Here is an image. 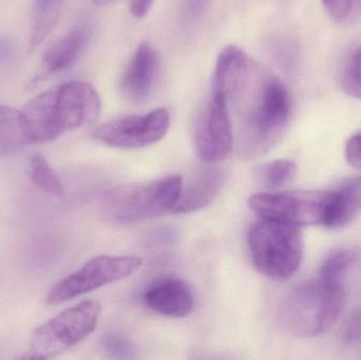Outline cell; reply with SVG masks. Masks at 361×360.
I'll use <instances>...</instances> for the list:
<instances>
[{
	"instance_id": "cell-1",
	"label": "cell",
	"mask_w": 361,
	"mask_h": 360,
	"mask_svg": "<svg viewBox=\"0 0 361 360\" xmlns=\"http://www.w3.org/2000/svg\"><path fill=\"white\" fill-rule=\"evenodd\" d=\"M228 106L239 111L238 154L246 160L271 151L286 133L292 116L286 85L257 61L245 86Z\"/></svg>"
},
{
	"instance_id": "cell-2",
	"label": "cell",
	"mask_w": 361,
	"mask_h": 360,
	"mask_svg": "<svg viewBox=\"0 0 361 360\" xmlns=\"http://www.w3.org/2000/svg\"><path fill=\"white\" fill-rule=\"evenodd\" d=\"M101 108L99 93L84 80H69L44 91L21 110L30 144L48 143L68 131L93 124Z\"/></svg>"
},
{
	"instance_id": "cell-3",
	"label": "cell",
	"mask_w": 361,
	"mask_h": 360,
	"mask_svg": "<svg viewBox=\"0 0 361 360\" xmlns=\"http://www.w3.org/2000/svg\"><path fill=\"white\" fill-rule=\"evenodd\" d=\"M345 287L322 279L305 281L293 287L279 309L286 331L300 337H315L328 331L343 312Z\"/></svg>"
},
{
	"instance_id": "cell-4",
	"label": "cell",
	"mask_w": 361,
	"mask_h": 360,
	"mask_svg": "<svg viewBox=\"0 0 361 360\" xmlns=\"http://www.w3.org/2000/svg\"><path fill=\"white\" fill-rule=\"evenodd\" d=\"M180 175H169L150 183L125 184L107 192L102 215L118 224L135 223L173 213L183 190Z\"/></svg>"
},
{
	"instance_id": "cell-5",
	"label": "cell",
	"mask_w": 361,
	"mask_h": 360,
	"mask_svg": "<svg viewBox=\"0 0 361 360\" xmlns=\"http://www.w3.org/2000/svg\"><path fill=\"white\" fill-rule=\"evenodd\" d=\"M248 247L255 268L271 280H288L302 263L305 243L298 226L261 218L250 228Z\"/></svg>"
},
{
	"instance_id": "cell-6",
	"label": "cell",
	"mask_w": 361,
	"mask_h": 360,
	"mask_svg": "<svg viewBox=\"0 0 361 360\" xmlns=\"http://www.w3.org/2000/svg\"><path fill=\"white\" fill-rule=\"evenodd\" d=\"M101 313L99 302L86 300L47 321L32 334L30 359H54L84 342L97 329Z\"/></svg>"
},
{
	"instance_id": "cell-7",
	"label": "cell",
	"mask_w": 361,
	"mask_h": 360,
	"mask_svg": "<svg viewBox=\"0 0 361 360\" xmlns=\"http://www.w3.org/2000/svg\"><path fill=\"white\" fill-rule=\"evenodd\" d=\"M332 192H261L248 200L250 209L262 219L290 225H324Z\"/></svg>"
},
{
	"instance_id": "cell-8",
	"label": "cell",
	"mask_w": 361,
	"mask_h": 360,
	"mask_svg": "<svg viewBox=\"0 0 361 360\" xmlns=\"http://www.w3.org/2000/svg\"><path fill=\"white\" fill-rule=\"evenodd\" d=\"M142 263L143 261L137 256H97L56 283L49 292L47 304H61L128 278L140 270Z\"/></svg>"
},
{
	"instance_id": "cell-9",
	"label": "cell",
	"mask_w": 361,
	"mask_h": 360,
	"mask_svg": "<svg viewBox=\"0 0 361 360\" xmlns=\"http://www.w3.org/2000/svg\"><path fill=\"white\" fill-rule=\"evenodd\" d=\"M171 114L158 108L142 116L116 118L95 129L93 137L109 147L137 149L158 143L169 132Z\"/></svg>"
},
{
	"instance_id": "cell-10",
	"label": "cell",
	"mask_w": 361,
	"mask_h": 360,
	"mask_svg": "<svg viewBox=\"0 0 361 360\" xmlns=\"http://www.w3.org/2000/svg\"><path fill=\"white\" fill-rule=\"evenodd\" d=\"M193 139L197 156L204 163H219L231 154L233 123L224 99L210 93L209 99L197 116Z\"/></svg>"
},
{
	"instance_id": "cell-11",
	"label": "cell",
	"mask_w": 361,
	"mask_h": 360,
	"mask_svg": "<svg viewBox=\"0 0 361 360\" xmlns=\"http://www.w3.org/2000/svg\"><path fill=\"white\" fill-rule=\"evenodd\" d=\"M159 55L152 44L137 46L121 77L120 92L127 101L142 104L152 94L159 71Z\"/></svg>"
},
{
	"instance_id": "cell-12",
	"label": "cell",
	"mask_w": 361,
	"mask_h": 360,
	"mask_svg": "<svg viewBox=\"0 0 361 360\" xmlns=\"http://www.w3.org/2000/svg\"><path fill=\"white\" fill-rule=\"evenodd\" d=\"M146 306L159 314L171 318L188 316L195 308V295L187 281L162 278L152 283L144 293Z\"/></svg>"
},
{
	"instance_id": "cell-13",
	"label": "cell",
	"mask_w": 361,
	"mask_h": 360,
	"mask_svg": "<svg viewBox=\"0 0 361 360\" xmlns=\"http://www.w3.org/2000/svg\"><path fill=\"white\" fill-rule=\"evenodd\" d=\"M195 171L187 186H183L179 202L173 213H195L208 206L216 199L225 181V171L218 163H205Z\"/></svg>"
},
{
	"instance_id": "cell-14",
	"label": "cell",
	"mask_w": 361,
	"mask_h": 360,
	"mask_svg": "<svg viewBox=\"0 0 361 360\" xmlns=\"http://www.w3.org/2000/svg\"><path fill=\"white\" fill-rule=\"evenodd\" d=\"M89 37V27L80 25L51 44L42 59L44 73L54 74L69 68L84 50Z\"/></svg>"
},
{
	"instance_id": "cell-15",
	"label": "cell",
	"mask_w": 361,
	"mask_h": 360,
	"mask_svg": "<svg viewBox=\"0 0 361 360\" xmlns=\"http://www.w3.org/2000/svg\"><path fill=\"white\" fill-rule=\"evenodd\" d=\"M361 213V177L355 178L332 192L324 225L341 228L351 223Z\"/></svg>"
},
{
	"instance_id": "cell-16",
	"label": "cell",
	"mask_w": 361,
	"mask_h": 360,
	"mask_svg": "<svg viewBox=\"0 0 361 360\" xmlns=\"http://www.w3.org/2000/svg\"><path fill=\"white\" fill-rule=\"evenodd\" d=\"M27 144L29 135L23 111L10 106H0V158Z\"/></svg>"
},
{
	"instance_id": "cell-17",
	"label": "cell",
	"mask_w": 361,
	"mask_h": 360,
	"mask_svg": "<svg viewBox=\"0 0 361 360\" xmlns=\"http://www.w3.org/2000/svg\"><path fill=\"white\" fill-rule=\"evenodd\" d=\"M65 0H34L29 52L35 51L56 27Z\"/></svg>"
},
{
	"instance_id": "cell-18",
	"label": "cell",
	"mask_w": 361,
	"mask_h": 360,
	"mask_svg": "<svg viewBox=\"0 0 361 360\" xmlns=\"http://www.w3.org/2000/svg\"><path fill=\"white\" fill-rule=\"evenodd\" d=\"M360 249H341L331 255L320 270L319 279L330 285L343 287L345 278L360 263Z\"/></svg>"
},
{
	"instance_id": "cell-19",
	"label": "cell",
	"mask_w": 361,
	"mask_h": 360,
	"mask_svg": "<svg viewBox=\"0 0 361 360\" xmlns=\"http://www.w3.org/2000/svg\"><path fill=\"white\" fill-rule=\"evenodd\" d=\"M259 185L274 190L283 187L296 175V164L290 160H276L258 165L252 171Z\"/></svg>"
},
{
	"instance_id": "cell-20",
	"label": "cell",
	"mask_w": 361,
	"mask_h": 360,
	"mask_svg": "<svg viewBox=\"0 0 361 360\" xmlns=\"http://www.w3.org/2000/svg\"><path fill=\"white\" fill-rule=\"evenodd\" d=\"M27 173L31 181L47 194L57 198L65 194L63 183L42 154H35L30 158Z\"/></svg>"
},
{
	"instance_id": "cell-21",
	"label": "cell",
	"mask_w": 361,
	"mask_h": 360,
	"mask_svg": "<svg viewBox=\"0 0 361 360\" xmlns=\"http://www.w3.org/2000/svg\"><path fill=\"white\" fill-rule=\"evenodd\" d=\"M101 346L102 351L110 359H133L135 352L133 342L122 334L116 332L104 334Z\"/></svg>"
},
{
	"instance_id": "cell-22",
	"label": "cell",
	"mask_w": 361,
	"mask_h": 360,
	"mask_svg": "<svg viewBox=\"0 0 361 360\" xmlns=\"http://www.w3.org/2000/svg\"><path fill=\"white\" fill-rule=\"evenodd\" d=\"M343 88L350 97L361 99V46L348 61L343 75Z\"/></svg>"
},
{
	"instance_id": "cell-23",
	"label": "cell",
	"mask_w": 361,
	"mask_h": 360,
	"mask_svg": "<svg viewBox=\"0 0 361 360\" xmlns=\"http://www.w3.org/2000/svg\"><path fill=\"white\" fill-rule=\"evenodd\" d=\"M326 12L336 23L352 20L361 8V0H322Z\"/></svg>"
},
{
	"instance_id": "cell-24",
	"label": "cell",
	"mask_w": 361,
	"mask_h": 360,
	"mask_svg": "<svg viewBox=\"0 0 361 360\" xmlns=\"http://www.w3.org/2000/svg\"><path fill=\"white\" fill-rule=\"evenodd\" d=\"M343 342L349 345H361V309L350 316L343 333Z\"/></svg>"
},
{
	"instance_id": "cell-25",
	"label": "cell",
	"mask_w": 361,
	"mask_h": 360,
	"mask_svg": "<svg viewBox=\"0 0 361 360\" xmlns=\"http://www.w3.org/2000/svg\"><path fill=\"white\" fill-rule=\"evenodd\" d=\"M345 159L352 166L361 169V130L352 135L348 141Z\"/></svg>"
},
{
	"instance_id": "cell-26",
	"label": "cell",
	"mask_w": 361,
	"mask_h": 360,
	"mask_svg": "<svg viewBox=\"0 0 361 360\" xmlns=\"http://www.w3.org/2000/svg\"><path fill=\"white\" fill-rule=\"evenodd\" d=\"M210 2L212 0H185V13L190 18H197L206 12Z\"/></svg>"
},
{
	"instance_id": "cell-27",
	"label": "cell",
	"mask_w": 361,
	"mask_h": 360,
	"mask_svg": "<svg viewBox=\"0 0 361 360\" xmlns=\"http://www.w3.org/2000/svg\"><path fill=\"white\" fill-rule=\"evenodd\" d=\"M15 46L8 38L0 37V63H6L14 58Z\"/></svg>"
},
{
	"instance_id": "cell-28",
	"label": "cell",
	"mask_w": 361,
	"mask_h": 360,
	"mask_svg": "<svg viewBox=\"0 0 361 360\" xmlns=\"http://www.w3.org/2000/svg\"><path fill=\"white\" fill-rule=\"evenodd\" d=\"M116 1H118V0H93V2H94L95 4H99V6H107V4Z\"/></svg>"
}]
</instances>
